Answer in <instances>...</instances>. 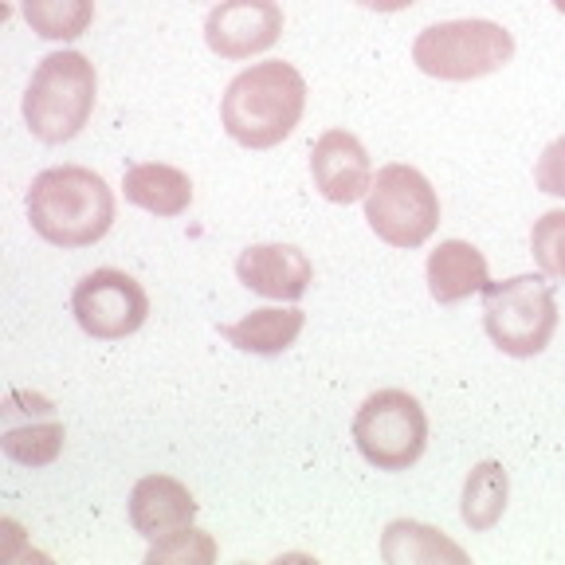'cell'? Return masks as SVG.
<instances>
[{
	"label": "cell",
	"mask_w": 565,
	"mask_h": 565,
	"mask_svg": "<svg viewBox=\"0 0 565 565\" xmlns=\"http://www.w3.org/2000/svg\"><path fill=\"white\" fill-rule=\"evenodd\" d=\"M483 327L507 358H539L557 330V299L546 275H514L487 282Z\"/></svg>",
	"instance_id": "obj_4"
},
{
	"label": "cell",
	"mask_w": 565,
	"mask_h": 565,
	"mask_svg": "<svg viewBox=\"0 0 565 565\" xmlns=\"http://www.w3.org/2000/svg\"><path fill=\"white\" fill-rule=\"evenodd\" d=\"M381 557L388 565H408V562H468V554L448 542L440 530L424 526V522H413V519H397L385 526V539H381Z\"/></svg>",
	"instance_id": "obj_16"
},
{
	"label": "cell",
	"mask_w": 565,
	"mask_h": 565,
	"mask_svg": "<svg viewBox=\"0 0 565 565\" xmlns=\"http://www.w3.org/2000/svg\"><path fill=\"white\" fill-rule=\"evenodd\" d=\"M196 511L201 507H196L193 491L173 476H146L130 491V526L150 542L193 526Z\"/></svg>",
	"instance_id": "obj_12"
},
{
	"label": "cell",
	"mask_w": 565,
	"mask_h": 565,
	"mask_svg": "<svg viewBox=\"0 0 565 565\" xmlns=\"http://www.w3.org/2000/svg\"><path fill=\"white\" fill-rule=\"evenodd\" d=\"M98 75L95 63L79 52H52L32 71L24 90V122L44 146H63L79 138L95 115Z\"/></svg>",
	"instance_id": "obj_3"
},
{
	"label": "cell",
	"mask_w": 565,
	"mask_h": 565,
	"mask_svg": "<svg viewBox=\"0 0 565 565\" xmlns=\"http://www.w3.org/2000/svg\"><path fill=\"white\" fill-rule=\"evenodd\" d=\"M534 185L550 196H565V134L542 150L539 166H534Z\"/></svg>",
	"instance_id": "obj_22"
},
{
	"label": "cell",
	"mask_w": 565,
	"mask_h": 565,
	"mask_svg": "<svg viewBox=\"0 0 565 565\" xmlns=\"http://www.w3.org/2000/svg\"><path fill=\"white\" fill-rule=\"evenodd\" d=\"M365 221L388 247H420L440 228V196L420 169L393 161L373 177Z\"/></svg>",
	"instance_id": "obj_7"
},
{
	"label": "cell",
	"mask_w": 565,
	"mask_h": 565,
	"mask_svg": "<svg viewBox=\"0 0 565 565\" xmlns=\"http://www.w3.org/2000/svg\"><path fill=\"white\" fill-rule=\"evenodd\" d=\"M507 494H511V479H507L503 463H494V459H483L476 463L463 483V499H459V514L468 522L476 534L491 530L494 522L503 519L507 511Z\"/></svg>",
	"instance_id": "obj_17"
},
{
	"label": "cell",
	"mask_w": 565,
	"mask_h": 565,
	"mask_svg": "<svg viewBox=\"0 0 565 565\" xmlns=\"http://www.w3.org/2000/svg\"><path fill=\"white\" fill-rule=\"evenodd\" d=\"M236 279L244 282L247 291L264 295V299L295 302L307 295L315 267H310L307 252H299L295 244H256L239 252Z\"/></svg>",
	"instance_id": "obj_11"
},
{
	"label": "cell",
	"mask_w": 565,
	"mask_h": 565,
	"mask_svg": "<svg viewBox=\"0 0 565 565\" xmlns=\"http://www.w3.org/2000/svg\"><path fill=\"white\" fill-rule=\"evenodd\" d=\"M216 554H221V550H216V542H212L204 530L185 526V530H177V534H169V539L150 542L146 562L150 565H204Z\"/></svg>",
	"instance_id": "obj_21"
},
{
	"label": "cell",
	"mask_w": 565,
	"mask_h": 565,
	"mask_svg": "<svg viewBox=\"0 0 565 565\" xmlns=\"http://www.w3.org/2000/svg\"><path fill=\"white\" fill-rule=\"evenodd\" d=\"M514 35L494 20H444L424 28L413 44V63L444 83H471L507 67Z\"/></svg>",
	"instance_id": "obj_5"
},
{
	"label": "cell",
	"mask_w": 565,
	"mask_h": 565,
	"mask_svg": "<svg viewBox=\"0 0 565 565\" xmlns=\"http://www.w3.org/2000/svg\"><path fill=\"white\" fill-rule=\"evenodd\" d=\"M353 444L377 471H408L428 448V416L405 388H377L353 416Z\"/></svg>",
	"instance_id": "obj_6"
},
{
	"label": "cell",
	"mask_w": 565,
	"mask_h": 565,
	"mask_svg": "<svg viewBox=\"0 0 565 565\" xmlns=\"http://www.w3.org/2000/svg\"><path fill=\"white\" fill-rule=\"evenodd\" d=\"M353 4H362V9H370V12H405V9H413L416 0H353Z\"/></svg>",
	"instance_id": "obj_23"
},
{
	"label": "cell",
	"mask_w": 565,
	"mask_h": 565,
	"mask_svg": "<svg viewBox=\"0 0 565 565\" xmlns=\"http://www.w3.org/2000/svg\"><path fill=\"white\" fill-rule=\"evenodd\" d=\"M24 20L40 40H79L95 20V0H20Z\"/></svg>",
	"instance_id": "obj_18"
},
{
	"label": "cell",
	"mask_w": 565,
	"mask_h": 565,
	"mask_svg": "<svg viewBox=\"0 0 565 565\" xmlns=\"http://www.w3.org/2000/svg\"><path fill=\"white\" fill-rule=\"evenodd\" d=\"M302 327H307V315H302L299 307H264V310L244 315L239 322L221 327V334L228 338L236 350L271 358V353L287 350V345L302 334Z\"/></svg>",
	"instance_id": "obj_15"
},
{
	"label": "cell",
	"mask_w": 565,
	"mask_h": 565,
	"mask_svg": "<svg viewBox=\"0 0 565 565\" xmlns=\"http://www.w3.org/2000/svg\"><path fill=\"white\" fill-rule=\"evenodd\" d=\"M122 193L130 204L153 212V216H181L193 204V181L166 161H141L122 177Z\"/></svg>",
	"instance_id": "obj_14"
},
{
	"label": "cell",
	"mask_w": 565,
	"mask_h": 565,
	"mask_svg": "<svg viewBox=\"0 0 565 565\" xmlns=\"http://www.w3.org/2000/svg\"><path fill=\"white\" fill-rule=\"evenodd\" d=\"M282 9L275 0H221L204 20V44L221 60H252L279 44Z\"/></svg>",
	"instance_id": "obj_9"
},
{
	"label": "cell",
	"mask_w": 565,
	"mask_h": 565,
	"mask_svg": "<svg viewBox=\"0 0 565 565\" xmlns=\"http://www.w3.org/2000/svg\"><path fill=\"white\" fill-rule=\"evenodd\" d=\"M307 110V79L291 63H252L228 83L221 98V122L244 150H271L291 138Z\"/></svg>",
	"instance_id": "obj_1"
},
{
	"label": "cell",
	"mask_w": 565,
	"mask_h": 565,
	"mask_svg": "<svg viewBox=\"0 0 565 565\" xmlns=\"http://www.w3.org/2000/svg\"><path fill=\"white\" fill-rule=\"evenodd\" d=\"M554 9H557V12H565V0H554Z\"/></svg>",
	"instance_id": "obj_24"
},
{
	"label": "cell",
	"mask_w": 565,
	"mask_h": 565,
	"mask_svg": "<svg viewBox=\"0 0 565 565\" xmlns=\"http://www.w3.org/2000/svg\"><path fill=\"white\" fill-rule=\"evenodd\" d=\"M28 221L55 247H90L115 224V193L87 166L44 169L28 189Z\"/></svg>",
	"instance_id": "obj_2"
},
{
	"label": "cell",
	"mask_w": 565,
	"mask_h": 565,
	"mask_svg": "<svg viewBox=\"0 0 565 565\" xmlns=\"http://www.w3.org/2000/svg\"><path fill=\"white\" fill-rule=\"evenodd\" d=\"M63 440H67V436H63V424L44 420V424L9 428L4 440H0V448H4V456H9L12 463H20V468H47V463L60 459Z\"/></svg>",
	"instance_id": "obj_19"
},
{
	"label": "cell",
	"mask_w": 565,
	"mask_h": 565,
	"mask_svg": "<svg viewBox=\"0 0 565 565\" xmlns=\"http://www.w3.org/2000/svg\"><path fill=\"white\" fill-rule=\"evenodd\" d=\"M315 189L334 204L365 201L373 189V161L350 130H327L310 150Z\"/></svg>",
	"instance_id": "obj_10"
},
{
	"label": "cell",
	"mask_w": 565,
	"mask_h": 565,
	"mask_svg": "<svg viewBox=\"0 0 565 565\" xmlns=\"http://www.w3.org/2000/svg\"><path fill=\"white\" fill-rule=\"evenodd\" d=\"M71 315L83 327V334L98 338V342H118V338H130L146 327L150 295L141 291V282L134 275L118 271V267H98L75 282Z\"/></svg>",
	"instance_id": "obj_8"
},
{
	"label": "cell",
	"mask_w": 565,
	"mask_h": 565,
	"mask_svg": "<svg viewBox=\"0 0 565 565\" xmlns=\"http://www.w3.org/2000/svg\"><path fill=\"white\" fill-rule=\"evenodd\" d=\"M530 256L546 279H565V209L542 212L530 232Z\"/></svg>",
	"instance_id": "obj_20"
},
{
	"label": "cell",
	"mask_w": 565,
	"mask_h": 565,
	"mask_svg": "<svg viewBox=\"0 0 565 565\" xmlns=\"http://www.w3.org/2000/svg\"><path fill=\"white\" fill-rule=\"evenodd\" d=\"M428 291L440 307H456V302L471 299L491 282V271H487V256L468 239H444L428 256Z\"/></svg>",
	"instance_id": "obj_13"
}]
</instances>
